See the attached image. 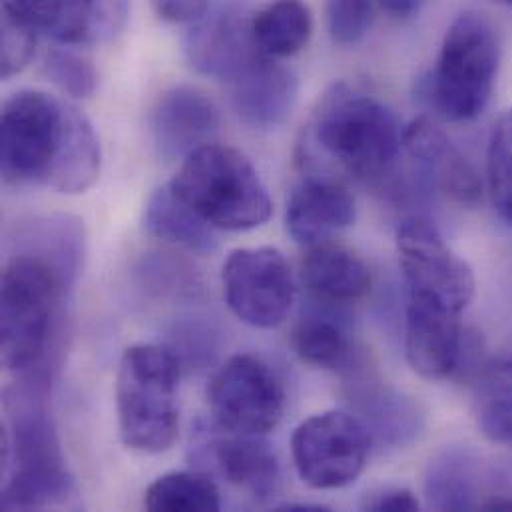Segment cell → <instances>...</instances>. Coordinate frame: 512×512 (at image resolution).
<instances>
[{"label":"cell","mask_w":512,"mask_h":512,"mask_svg":"<svg viewBox=\"0 0 512 512\" xmlns=\"http://www.w3.org/2000/svg\"><path fill=\"white\" fill-rule=\"evenodd\" d=\"M291 345L301 361L321 369H343L353 359L347 327L327 313L305 315L293 329Z\"/></svg>","instance_id":"cell-26"},{"label":"cell","mask_w":512,"mask_h":512,"mask_svg":"<svg viewBox=\"0 0 512 512\" xmlns=\"http://www.w3.org/2000/svg\"><path fill=\"white\" fill-rule=\"evenodd\" d=\"M152 4L160 18L180 24H194L210 10L208 0H152Z\"/></svg>","instance_id":"cell-34"},{"label":"cell","mask_w":512,"mask_h":512,"mask_svg":"<svg viewBox=\"0 0 512 512\" xmlns=\"http://www.w3.org/2000/svg\"><path fill=\"white\" fill-rule=\"evenodd\" d=\"M252 18L236 4L208 10L184 38L188 62L200 74L230 84L263 54L254 38Z\"/></svg>","instance_id":"cell-12"},{"label":"cell","mask_w":512,"mask_h":512,"mask_svg":"<svg viewBox=\"0 0 512 512\" xmlns=\"http://www.w3.org/2000/svg\"><path fill=\"white\" fill-rule=\"evenodd\" d=\"M351 393L355 405L363 415V423L373 439L399 447L413 441L423 427L419 407L407 397L383 387L373 377L359 375L353 379Z\"/></svg>","instance_id":"cell-21"},{"label":"cell","mask_w":512,"mask_h":512,"mask_svg":"<svg viewBox=\"0 0 512 512\" xmlns=\"http://www.w3.org/2000/svg\"><path fill=\"white\" fill-rule=\"evenodd\" d=\"M397 250L409 297L433 301L457 313L471 305L477 289L475 273L429 220H405L397 232Z\"/></svg>","instance_id":"cell-9"},{"label":"cell","mask_w":512,"mask_h":512,"mask_svg":"<svg viewBox=\"0 0 512 512\" xmlns=\"http://www.w3.org/2000/svg\"><path fill=\"white\" fill-rule=\"evenodd\" d=\"M487 186L495 212L512 226V110L497 120L489 140Z\"/></svg>","instance_id":"cell-28"},{"label":"cell","mask_w":512,"mask_h":512,"mask_svg":"<svg viewBox=\"0 0 512 512\" xmlns=\"http://www.w3.org/2000/svg\"><path fill=\"white\" fill-rule=\"evenodd\" d=\"M377 0H327L325 18L331 38L341 46L357 44L371 30Z\"/></svg>","instance_id":"cell-31"},{"label":"cell","mask_w":512,"mask_h":512,"mask_svg":"<svg viewBox=\"0 0 512 512\" xmlns=\"http://www.w3.org/2000/svg\"><path fill=\"white\" fill-rule=\"evenodd\" d=\"M481 511H512V497L507 495H491L487 497L481 507Z\"/></svg>","instance_id":"cell-36"},{"label":"cell","mask_w":512,"mask_h":512,"mask_svg":"<svg viewBox=\"0 0 512 512\" xmlns=\"http://www.w3.org/2000/svg\"><path fill=\"white\" fill-rule=\"evenodd\" d=\"M501 4H505L509 10H512V0H499Z\"/></svg>","instance_id":"cell-38"},{"label":"cell","mask_w":512,"mask_h":512,"mask_svg":"<svg viewBox=\"0 0 512 512\" xmlns=\"http://www.w3.org/2000/svg\"><path fill=\"white\" fill-rule=\"evenodd\" d=\"M479 425L487 439L512 447V395H485Z\"/></svg>","instance_id":"cell-32"},{"label":"cell","mask_w":512,"mask_h":512,"mask_svg":"<svg viewBox=\"0 0 512 512\" xmlns=\"http://www.w3.org/2000/svg\"><path fill=\"white\" fill-rule=\"evenodd\" d=\"M214 423L228 433L265 435L285 411V393L275 373L252 355H234L208 387Z\"/></svg>","instance_id":"cell-10"},{"label":"cell","mask_w":512,"mask_h":512,"mask_svg":"<svg viewBox=\"0 0 512 512\" xmlns=\"http://www.w3.org/2000/svg\"><path fill=\"white\" fill-rule=\"evenodd\" d=\"M144 226L156 240L184 248L192 254L210 256L218 250V238L200 214H196L174 188L162 186L146 202Z\"/></svg>","instance_id":"cell-22"},{"label":"cell","mask_w":512,"mask_h":512,"mask_svg":"<svg viewBox=\"0 0 512 512\" xmlns=\"http://www.w3.org/2000/svg\"><path fill=\"white\" fill-rule=\"evenodd\" d=\"M42 74L70 98H90L98 88V72L92 62L68 48H52L44 56Z\"/></svg>","instance_id":"cell-29"},{"label":"cell","mask_w":512,"mask_h":512,"mask_svg":"<svg viewBox=\"0 0 512 512\" xmlns=\"http://www.w3.org/2000/svg\"><path fill=\"white\" fill-rule=\"evenodd\" d=\"M216 471L234 487L259 503L273 499L281 487V469L275 451L263 435L228 433L206 447Z\"/></svg>","instance_id":"cell-19"},{"label":"cell","mask_w":512,"mask_h":512,"mask_svg":"<svg viewBox=\"0 0 512 512\" xmlns=\"http://www.w3.org/2000/svg\"><path fill=\"white\" fill-rule=\"evenodd\" d=\"M20 252H32L50 259L64 275L68 287L74 283L84 254V228L70 216H40L16 226Z\"/></svg>","instance_id":"cell-23"},{"label":"cell","mask_w":512,"mask_h":512,"mask_svg":"<svg viewBox=\"0 0 512 512\" xmlns=\"http://www.w3.org/2000/svg\"><path fill=\"white\" fill-rule=\"evenodd\" d=\"M36 26L10 2H2V78L20 74L36 50Z\"/></svg>","instance_id":"cell-30"},{"label":"cell","mask_w":512,"mask_h":512,"mask_svg":"<svg viewBox=\"0 0 512 512\" xmlns=\"http://www.w3.org/2000/svg\"><path fill=\"white\" fill-rule=\"evenodd\" d=\"M403 148L441 194L461 206L481 200L483 180L477 168L429 118H417L403 130Z\"/></svg>","instance_id":"cell-16"},{"label":"cell","mask_w":512,"mask_h":512,"mask_svg":"<svg viewBox=\"0 0 512 512\" xmlns=\"http://www.w3.org/2000/svg\"><path fill=\"white\" fill-rule=\"evenodd\" d=\"M373 437L349 413L325 411L305 419L291 437L299 479L311 489L331 491L351 485L365 469Z\"/></svg>","instance_id":"cell-8"},{"label":"cell","mask_w":512,"mask_h":512,"mask_svg":"<svg viewBox=\"0 0 512 512\" xmlns=\"http://www.w3.org/2000/svg\"><path fill=\"white\" fill-rule=\"evenodd\" d=\"M220 132V110L198 88L174 86L164 92L152 114V138L164 160H186L214 144Z\"/></svg>","instance_id":"cell-14"},{"label":"cell","mask_w":512,"mask_h":512,"mask_svg":"<svg viewBox=\"0 0 512 512\" xmlns=\"http://www.w3.org/2000/svg\"><path fill=\"white\" fill-rule=\"evenodd\" d=\"M277 511L285 512H327L329 509L323 507V505H313V503H285V505H279Z\"/></svg>","instance_id":"cell-37"},{"label":"cell","mask_w":512,"mask_h":512,"mask_svg":"<svg viewBox=\"0 0 512 512\" xmlns=\"http://www.w3.org/2000/svg\"><path fill=\"white\" fill-rule=\"evenodd\" d=\"M363 511L413 512L419 511V499L401 487H383L367 493L361 501Z\"/></svg>","instance_id":"cell-33"},{"label":"cell","mask_w":512,"mask_h":512,"mask_svg":"<svg viewBox=\"0 0 512 512\" xmlns=\"http://www.w3.org/2000/svg\"><path fill=\"white\" fill-rule=\"evenodd\" d=\"M222 281L234 315L259 329L281 325L295 301L291 267L273 248L232 252L224 263Z\"/></svg>","instance_id":"cell-11"},{"label":"cell","mask_w":512,"mask_h":512,"mask_svg":"<svg viewBox=\"0 0 512 512\" xmlns=\"http://www.w3.org/2000/svg\"><path fill=\"white\" fill-rule=\"evenodd\" d=\"M4 407L2 509L40 511L66 505L74 495V481L46 405L44 375L40 371L24 375L6 391Z\"/></svg>","instance_id":"cell-2"},{"label":"cell","mask_w":512,"mask_h":512,"mask_svg":"<svg viewBox=\"0 0 512 512\" xmlns=\"http://www.w3.org/2000/svg\"><path fill=\"white\" fill-rule=\"evenodd\" d=\"M170 186L212 228L254 230L273 212L254 164L242 152L216 142L192 152Z\"/></svg>","instance_id":"cell-5"},{"label":"cell","mask_w":512,"mask_h":512,"mask_svg":"<svg viewBox=\"0 0 512 512\" xmlns=\"http://www.w3.org/2000/svg\"><path fill=\"white\" fill-rule=\"evenodd\" d=\"M423 0H377L381 10L391 14L393 18H411L419 12Z\"/></svg>","instance_id":"cell-35"},{"label":"cell","mask_w":512,"mask_h":512,"mask_svg":"<svg viewBox=\"0 0 512 512\" xmlns=\"http://www.w3.org/2000/svg\"><path fill=\"white\" fill-rule=\"evenodd\" d=\"M0 126L6 184L76 196L98 182L100 140L78 108L40 90H20L4 102Z\"/></svg>","instance_id":"cell-1"},{"label":"cell","mask_w":512,"mask_h":512,"mask_svg":"<svg viewBox=\"0 0 512 512\" xmlns=\"http://www.w3.org/2000/svg\"><path fill=\"white\" fill-rule=\"evenodd\" d=\"M313 144L351 176L385 184L397 170L403 130L395 114L375 96L333 84L319 100L311 118Z\"/></svg>","instance_id":"cell-3"},{"label":"cell","mask_w":512,"mask_h":512,"mask_svg":"<svg viewBox=\"0 0 512 512\" xmlns=\"http://www.w3.org/2000/svg\"><path fill=\"white\" fill-rule=\"evenodd\" d=\"M501 48L493 24L479 12H465L449 26L437 66L425 80L431 108L449 122L477 118L489 104Z\"/></svg>","instance_id":"cell-7"},{"label":"cell","mask_w":512,"mask_h":512,"mask_svg":"<svg viewBox=\"0 0 512 512\" xmlns=\"http://www.w3.org/2000/svg\"><path fill=\"white\" fill-rule=\"evenodd\" d=\"M144 507L152 512H216L222 509V497L210 475L180 471L154 481L146 491Z\"/></svg>","instance_id":"cell-27"},{"label":"cell","mask_w":512,"mask_h":512,"mask_svg":"<svg viewBox=\"0 0 512 512\" xmlns=\"http://www.w3.org/2000/svg\"><path fill=\"white\" fill-rule=\"evenodd\" d=\"M355 222V200L333 178L311 174L289 196L285 224L289 236L307 248L329 244Z\"/></svg>","instance_id":"cell-17"},{"label":"cell","mask_w":512,"mask_h":512,"mask_svg":"<svg viewBox=\"0 0 512 512\" xmlns=\"http://www.w3.org/2000/svg\"><path fill=\"white\" fill-rule=\"evenodd\" d=\"M228 86L234 112L254 130H275L285 124L297 100V78L267 54H261Z\"/></svg>","instance_id":"cell-18"},{"label":"cell","mask_w":512,"mask_h":512,"mask_svg":"<svg viewBox=\"0 0 512 512\" xmlns=\"http://www.w3.org/2000/svg\"><path fill=\"white\" fill-rule=\"evenodd\" d=\"M301 279L319 301L333 305L355 303L371 289L367 263L351 250L335 244L309 248L301 261Z\"/></svg>","instance_id":"cell-20"},{"label":"cell","mask_w":512,"mask_h":512,"mask_svg":"<svg viewBox=\"0 0 512 512\" xmlns=\"http://www.w3.org/2000/svg\"><path fill=\"white\" fill-rule=\"evenodd\" d=\"M66 287L64 275L46 257L18 252L6 263L0 291V349L10 373L24 377L40 369Z\"/></svg>","instance_id":"cell-6"},{"label":"cell","mask_w":512,"mask_h":512,"mask_svg":"<svg viewBox=\"0 0 512 512\" xmlns=\"http://www.w3.org/2000/svg\"><path fill=\"white\" fill-rule=\"evenodd\" d=\"M425 499L435 511H475L481 507L477 461L469 451L447 449L431 459Z\"/></svg>","instance_id":"cell-24"},{"label":"cell","mask_w":512,"mask_h":512,"mask_svg":"<svg viewBox=\"0 0 512 512\" xmlns=\"http://www.w3.org/2000/svg\"><path fill=\"white\" fill-rule=\"evenodd\" d=\"M252 30L263 54L287 58L307 46L313 16L305 0H271L254 14Z\"/></svg>","instance_id":"cell-25"},{"label":"cell","mask_w":512,"mask_h":512,"mask_svg":"<svg viewBox=\"0 0 512 512\" xmlns=\"http://www.w3.org/2000/svg\"><path fill=\"white\" fill-rule=\"evenodd\" d=\"M180 361L160 345H132L116 377L122 443L140 453H164L180 435Z\"/></svg>","instance_id":"cell-4"},{"label":"cell","mask_w":512,"mask_h":512,"mask_svg":"<svg viewBox=\"0 0 512 512\" xmlns=\"http://www.w3.org/2000/svg\"><path fill=\"white\" fill-rule=\"evenodd\" d=\"M465 347L461 313L433 301L409 297L405 353L417 375L431 381L447 379L461 367Z\"/></svg>","instance_id":"cell-13"},{"label":"cell","mask_w":512,"mask_h":512,"mask_svg":"<svg viewBox=\"0 0 512 512\" xmlns=\"http://www.w3.org/2000/svg\"><path fill=\"white\" fill-rule=\"evenodd\" d=\"M38 32L60 44L112 38L126 22L128 0H10Z\"/></svg>","instance_id":"cell-15"}]
</instances>
